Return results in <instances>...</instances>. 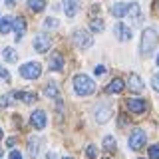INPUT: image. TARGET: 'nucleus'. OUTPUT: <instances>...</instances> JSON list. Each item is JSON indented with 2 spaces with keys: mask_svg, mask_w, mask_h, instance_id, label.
<instances>
[{
  "mask_svg": "<svg viewBox=\"0 0 159 159\" xmlns=\"http://www.w3.org/2000/svg\"><path fill=\"white\" fill-rule=\"evenodd\" d=\"M93 89H96V84L92 82L89 76H84V74L74 76V92L78 96H89V93H93Z\"/></svg>",
  "mask_w": 159,
  "mask_h": 159,
  "instance_id": "obj_1",
  "label": "nucleus"
},
{
  "mask_svg": "<svg viewBox=\"0 0 159 159\" xmlns=\"http://www.w3.org/2000/svg\"><path fill=\"white\" fill-rule=\"evenodd\" d=\"M155 46H157V32L153 28H145L141 34V54L149 56L155 50Z\"/></svg>",
  "mask_w": 159,
  "mask_h": 159,
  "instance_id": "obj_2",
  "label": "nucleus"
},
{
  "mask_svg": "<svg viewBox=\"0 0 159 159\" xmlns=\"http://www.w3.org/2000/svg\"><path fill=\"white\" fill-rule=\"evenodd\" d=\"M40 72H42V66L38 62H28L24 66H20V76L26 80H36L40 76Z\"/></svg>",
  "mask_w": 159,
  "mask_h": 159,
  "instance_id": "obj_3",
  "label": "nucleus"
},
{
  "mask_svg": "<svg viewBox=\"0 0 159 159\" xmlns=\"http://www.w3.org/2000/svg\"><path fill=\"white\" fill-rule=\"evenodd\" d=\"M72 40H74V44H76L78 48H82V50H86V48H89L93 44L89 32H86V30H76V32L72 34Z\"/></svg>",
  "mask_w": 159,
  "mask_h": 159,
  "instance_id": "obj_4",
  "label": "nucleus"
},
{
  "mask_svg": "<svg viewBox=\"0 0 159 159\" xmlns=\"http://www.w3.org/2000/svg\"><path fill=\"white\" fill-rule=\"evenodd\" d=\"M143 145H145V131L143 129H133L131 137H129V147L133 151H139Z\"/></svg>",
  "mask_w": 159,
  "mask_h": 159,
  "instance_id": "obj_5",
  "label": "nucleus"
},
{
  "mask_svg": "<svg viewBox=\"0 0 159 159\" xmlns=\"http://www.w3.org/2000/svg\"><path fill=\"white\" fill-rule=\"evenodd\" d=\"M52 48V40H50L48 34H36V38H34V50L36 52H48V50Z\"/></svg>",
  "mask_w": 159,
  "mask_h": 159,
  "instance_id": "obj_6",
  "label": "nucleus"
},
{
  "mask_svg": "<svg viewBox=\"0 0 159 159\" xmlns=\"http://www.w3.org/2000/svg\"><path fill=\"white\" fill-rule=\"evenodd\" d=\"M125 106H127V109L131 113H145L147 111V102L145 99H137V98H131V99H127L125 102Z\"/></svg>",
  "mask_w": 159,
  "mask_h": 159,
  "instance_id": "obj_7",
  "label": "nucleus"
},
{
  "mask_svg": "<svg viewBox=\"0 0 159 159\" xmlns=\"http://www.w3.org/2000/svg\"><path fill=\"white\" fill-rule=\"evenodd\" d=\"M30 123H32V127H36V129H44L46 127V113H44L42 109H36V111L30 116Z\"/></svg>",
  "mask_w": 159,
  "mask_h": 159,
  "instance_id": "obj_8",
  "label": "nucleus"
},
{
  "mask_svg": "<svg viewBox=\"0 0 159 159\" xmlns=\"http://www.w3.org/2000/svg\"><path fill=\"white\" fill-rule=\"evenodd\" d=\"M113 30H116V36L121 40V42H129L131 40V30H129V26H125V24H116L113 26Z\"/></svg>",
  "mask_w": 159,
  "mask_h": 159,
  "instance_id": "obj_9",
  "label": "nucleus"
},
{
  "mask_svg": "<svg viewBox=\"0 0 159 159\" xmlns=\"http://www.w3.org/2000/svg\"><path fill=\"white\" fill-rule=\"evenodd\" d=\"M40 147H42V139H40L38 135L28 137V153H30V157H38Z\"/></svg>",
  "mask_w": 159,
  "mask_h": 159,
  "instance_id": "obj_10",
  "label": "nucleus"
},
{
  "mask_svg": "<svg viewBox=\"0 0 159 159\" xmlns=\"http://www.w3.org/2000/svg\"><path fill=\"white\" fill-rule=\"evenodd\" d=\"M64 12H66V16H76L80 12V0H64Z\"/></svg>",
  "mask_w": 159,
  "mask_h": 159,
  "instance_id": "obj_11",
  "label": "nucleus"
},
{
  "mask_svg": "<svg viewBox=\"0 0 159 159\" xmlns=\"http://www.w3.org/2000/svg\"><path fill=\"white\" fill-rule=\"evenodd\" d=\"M127 16L133 20L135 24L141 22V8H139V4L137 2H131V4H127Z\"/></svg>",
  "mask_w": 159,
  "mask_h": 159,
  "instance_id": "obj_12",
  "label": "nucleus"
},
{
  "mask_svg": "<svg viewBox=\"0 0 159 159\" xmlns=\"http://www.w3.org/2000/svg\"><path fill=\"white\" fill-rule=\"evenodd\" d=\"M127 86H129V89H131L133 93H139V92H143V80L139 78L137 74H131V76H129Z\"/></svg>",
  "mask_w": 159,
  "mask_h": 159,
  "instance_id": "obj_13",
  "label": "nucleus"
},
{
  "mask_svg": "<svg viewBox=\"0 0 159 159\" xmlns=\"http://www.w3.org/2000/svg\"><path fill=\"white\" fill-rule=\"evenodd\" d=\"M48 68L54 70V72H60V70L64 68V56H62V54H60V52L52 54V58H50V62H48Z\"/></svg>",
  "mask_w": 159,
  "mask_h": 159,
  "instance_id": "obj_14",
  "label": "nucleus"
},
{
  "mask_svg": "<svg viewBox=\"0 0 159 159\" xmlns=\"http://www.w3.org/2000/svg\"><path fill=\"white\" fill-rule=\"evenodd\" d=\"M109 116H111V109H109L107 106H99L96 109V119H98V123H106Z\"/></svg>",
  "mask_w": 159,
  "mask_h": 159,
  "instance_id": "obj_15",
  "label": "nucleus"
},
{
  "mask_svg": "<svg viewBox=\"0 0 159 159\" xmlns=\"http://www.w3.org/2000/svg\"><path fill=\"white\" fill-rule=\"evenodd\" d=\"M106 92L107 93H119V92H123V80L121 78H116L111 84H107V86H106Z\"/></svg>",
  "mask_w": 159,
  "mask_h": 159,
  "instance_id": "obj_16",
  "label": "nucleus"
},
{
  "mask_svg": "<svg viewBox=\"0 0 159 159\" xmlns=\"http://www.w3.org/2000/svg\"><path fill=\"white\" fill-rule=\"evenodd\" d=\"M12 28H14V32H16V40H20L22 34H24V30H26V20H24V18H16L12 22Z\"/></svg>",
  "mask_w": 159,
  "mask_h": 159,
  "instance_id": "obj_17",
  "label": "nucleus"
},
{
  "mask_svg": "<svg viewBox=\"0 0 159 159\" xmlns=\"http://www.w3.org/2000/svg\"><path fill=\"white\" fill-rule=\"evenodd\" d=\"M111 14H113V16H117V18L127 16V4H123V2L113 4V6H111Z\"/></svg>",
  "mask_w": 159,
  "mask_h": 159,
  "instance_id": "obj_18",
  "label": "nucleus"
},
{
  "mask_svg": "<svg viewBox=\"0 0 159 159\" xmlns=\"http://www.w3.org/2000/svg\"><path fill=\"white\" fill-rule=\"evenodd\" d=\"M26 6L32 10V12H42L44 6H46V0H28Z\"/></svg>",
  "mask_w": 159,
  "mask_h": 159,
  "instance_id": "obj_19",
  "label": "nucleus"
},
{
  "mask_svg": "<svg viewBox=\"0 0 159 159\" xmlns=\"http://www.w3.org/2000/svg\"><path fill=\"white\" fill-rule=\"evenodd\" d=\"M2 58L6 60L8 64H14V62H16V60H18V54L14 52L12 48H4V50H2Z\"/></svg>",
  "mask_w": 159,
  "mask_h": 159,
  "instance_id": "obj_20",
  "label": "nucleus"
},
{
  "mask_svg": "<svg viewBox=\"0 0 159 159\" xmlns=\"http://www.w3.org/2000/svg\"><path fill=\"white\" fill-rule=\"evenodd\" d=\"M16 98H20L22 102H26V103H34V102H36V93H32V92H16Z\"/></svg>",
  "mask_w": 159,
  "mask_h": 159,
  "instance_id": "obj_21",
  "label": "nucleus"
},
{
  "mask_svg": "<svg viewBox=\"0 0 159 159\" xmlns=\"http://www.w3.org/2000/svg\"><path fill=\"white\" fill-rule=\"evenodd\" d=\"M89 28H92V32H102L103 30V20L102 18H89Z\"/></svg>",
  "mask_w": 159,
  "mask_h": 159,
  "instance_id": "obj_22",
  "label": "nucleus"
},
{
  "mask_svg": "<svg viewBox=\"0 0 159 159\" xmlns=\"http://www.w3.org/2000/svg\"><path fill=\"white\" fill-rule=\"evenodd\" d=\"M103 149H106V151H109V153L116 151V139H113L111 135L103 137Z\"/></svg>",
  "mask_w": 159,
  "mask_h": 159,
  "instance_id": "obj_23",
  "label": "nucleus"
},
{
  "mask_svg": "<svg viewBox=\"0 0 159 159\" xmlns=\"http://www.w3.org/2000/svg\"><path fill=\"white\" fill-rule=\"evenodd\" d=\"M44 92H46V96H48V98H58V86H56L54 82H50Z\"/></svg>",
  "mask_w": 159,
  "mask_h": 159,
  "instance_id": "obj_24",
  "label": "nucleus"
},
{
  "mask_svg": "<svg viewBox=\"0 0 159 159\" xmlns=\"http://www.w3.org/2000/svg\"><path fill=\"white\" fill-rule=\"evenodd\" d=\"M10 28H12V18H4L0 22V34H8Z\"/></svg>",
  "mask_w": 159,
  "mask_h": 159,
  "instance_id": "obj_25",
  "label": "nucleus"
},
{
  "mask_svg": "<svg viewBox=\"0 0 159 159\" xmlns=\"http://www.w3.org/2000/svg\"><path fill=\"white\" fill-rule=\"evenodd\" d=\"M58 26H60V20H56V18H46V20H44V28L54 30V28H58Z\"/></svg>",
  "mask_w": 159,
  "mask_h": 159,
  "instance_id": "obj_26",
  "label": "nucleus"
},
{
  "mask_svg": "<svg viewBox=\"0 0 159 159\" xmlns=\"http://www.w3.org/2000/svg\"><path fill=\"white\" fill-rule=\"evenodd\" d=\"M149 159H159V145L149 147Z\"/></svg>",
  "mask_w": 159,
  "mask_h": 159,
  "instance_id": "obj_27",
  "label": "nucleus"
},
{
  "mask_svg": "<svg viewBox=\"0 0 159 159\" xmlns=\"http://www.w3.org/2000/svg\"><path fill=\"white\" fill-rule=\"evenodd\" d=\"M96 153H98V149L93 147V145H88V147H86V155H88V159H96Z\"/></svg>",
  "mask_w": 159,
  "mask_h": 159,
  "instance_id": "obj_28",
  "label": "nucleus"
},
{
  "mask_svg": "<svg viewBox=\"0 0 159 159\" xmlns=\"http://www.w3.org/2000/svg\"><path fill=\"white\" fill-rule=\"evenodd\" d=\"M12 93H10V96H4V98H0V106H2V107H8V103L10 102H12Z\"/></svg>",
  "mask_w": 159,
  "mask_h": 159,
  "instance_id": "obj_29",
  "label": "nucleus"
},
{
  "mask_svg": "<svg viewBox=\"0 0 159 159\" xmlns=\"http://www.w3.org/2000/svg\"><path fill=\"white\" fill-rule=\"evenodd\" d=\"M151 86L155 92H159V74H153V78H151Z\"/></svg>",
  "mask_w": 159,
  "mask_h": 159,
  "instance_id": "obj_30",
  "label": "nucleus"
},
{
  "mask_svg": "<svg viewBox=\"0 0 159 159\" xmlns=\"http://www.w3.org/2000/svg\"><path fill=\"white\" fill-rule=\"evenodd\" d=\"M127 123H129V117L127 116H123V113H121V116H119V125H127Z\"/></svg>",
  "mask_w": 159,
  "mask_h": 159,
  "instance_id": "obj_31",
  "label": "nucleus"
},
{
  "mask_svg": "<svg viewBox=\"0 0 159 159\" xmlns=\"http://www.w3.org/2000/svg\"><path fill=\"white\" fill-rule=\"evenodd\" d=\"M6 145L8 147H14V145H16V137H8L6 139Z\"/></svg>",
  "mask_w": 159,
  "mask_h": 159,
  "instance_id": "obj_32",
  "label": "nucleus"
},
{
  "mask_svg": "<svg viewBox=\"0 0 159 159\" xmlns=\"http://www.w3.org/2000/svg\"><path fill=\"white\" fill-rule=\"evenodd\" d=\"M10 159H22V155H20V151H16V149H14V151L10 153Z\"/></svg>",
  "mask_w": 159,
  "mask_h": 159,
  "instance_id": "obj_33",
  "label": "nucleus"
},
{
  "mask_svg": "<svg viewBox=\"0 0 159 159\" xmlns=\"http://www.w3.org/2000/svg\"><path fill=\"white\" fill-rule=\"evenodd\" d=\"M0 78H2V80H8V78H10L6 70H2V68H0Z\"/></svg>",
  "mask_w": 159,
  "mask_h": 159,
  "instance_id": "obj_34",
  "label": "nucleus"
},
{
  "mask_svg": "<svg viewBox=\"0 0 159 159\" xmlns=\"http://www.w3.org/2000/svg\"><path fill=\"white\" fill-rule=\"evenodd\" d=\"M103 72H106V68H103V66H98V68H96V74H98V76H102Z\"/></svg>",
  "mask_w": 159,
  "mask_h": 159,
  "instance_id": "obj_35",
  "label": "nucleus"
},
{
  "mask_svg": "<svg viewBox=\"0 0 159 159\" xmlns=\"http://www.w3.org/2000/svg\"><path fill=\"white\" fill-rule=\"evenodd\" d=\"M4 2H6V6H14V4H16L18 0H4Z\"/></svg>",
  "mask_w": 159,
  "mask_h": 159,
  "instance_id": "obj_36",
  "label": "nucleus"
},
{
  "mask_svg": "<svg viewBox=\"0 0 159 159\" xmlns=\"http://www.w3.org/2000/svg\"><path fill=\"white\" fill-rule=\"evenodd\" d=\"M48 159H56V155H54V153H48Z\"/></svg>",
  "mask_w": 159,
  "mask_h": 159,
  "instance_id": "obj_37",
  "label": "nucleus"
},
{
  "mask_svg": "<svg viewBox=\"0 0 159 159\" xmlns=\"http://www.w3.org/2000/svg\"><path fill=\"white\" fill-rule=\"evenodd\" d=\"M155 8H157V12H159V0H157V2H155Z\"/></svg>",
  "mask_w": 159,
  "mask_h": 159,
  "instance_id": "obj_38",
  "label": "nucleus"
},
{
  "mask_svg": "<svg viewBox=\"0 0 159 159\" xmlns=\"http://www.w3.org/2000/svg\"><path fill=\"white\" fill-rule=\"evenodd\" d=\"M155 62H157V66H159V56H157V60H155Z\"/></svg>",
  "mask_w": 159,
  "mask_h": 159,
  "instance_id": "obj_39",
  "label": "nucleus"
},
{
  "mask_svg": "<svg viewBox=\"0 0 159 159\" xmlns=\"http://www.w3.org/2000/svg\"><path fill=\"white\" fill-rule=\"evenodd\" d=\"M0 137H2V129H0Z\"/></svg>",
  "mask_w": 159,
  "mask_h": 159,
  "instance_id": "obj_40",
  "label": "nucleus"
},
{
  "mask_svg": "<svg viewBox=\"0 0 159 159\" xmlns=\"http://www.w3.org/2000/svg\"><path fill=\"white\" fill-rule=\"evenodd\" d=\"M0 157H2V149H0Z\"/></svg>",
  "mask_w": 159,
  "mask_h": 159,
  "instance_id": "obj_41",
  "label": "nucleus"
},
{
  "mask_svg": "<svg viewBox=\"0 0 159 159\" xmlns=\"http://www.w3.org/2000/svg\"><path fill=\"white\" fill-rule=\"evenodd\" d=\"M64 159H72V157H64Z\"/></svg>",
  "mask_w": 159,
  "mask_h": 159,
  "instance_id": "obj_42",
  "label": "nucleus"
},
{
  "mask_svg": "<svg viewBox=\"0 0 159 159\" xmlns=\"http://www.w3.org/2000/svg\"><path fill=\"white\" fill-rule=\"evenodd\" d=\"M106 159H107V157H106Z\"/></svg>",
  "mask_w": 159,
  "mask_h": 159,
  "instance_id": "obj_43",
  "label": "nucleus"
}]
</instances>
